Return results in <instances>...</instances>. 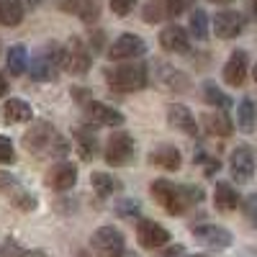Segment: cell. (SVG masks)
Listing matches in <instances>:
<instances>
[{
  "label": "cell",
  "mask_w": 257,
  "mask_h": 257,
  "mask_svg": "<svg viewBox=\"0 0 257 257\" xmlns=\"http://www.w3.org/2000/svg\"><path fill=\"white\" fill-rule=\"evenodd\" d=\"M134 6H137V0H111V11L118 18H126L128 13L134 11Z\"/></svg>",
  "instance_id": "obj_34"
},
{
  "label": "cell",
  "mask_w": 257,
  "mask_h": 257,
  "mask_svg": "<svg viewBox=\"0 0 257 257\" xmlns=\"http://www.w3.org/2000/svg\"><path fill=\"white\" fill-rule=\"evenodd\" d=\"M193 257H208V254H193Z\"/></svg>",
  "instance_id": "obj_44"
},
{
  "label": "cell",
  "mask_w": 257,
  "mask_h": 257,
  "mask_svg": "<svg viewBox=\"0 0 257 257\" xmlns=\"http://www.w3.org/2000/svg\"><path fill=\"white\" fill-rule=\"evenodd\" d=\"M34 111L26 100H18V98H11L6 103V121L8 123H24V121H31Z\"/></svg>",
  "instance_id": "obj_28"
},
{
  "label": "cell",
  "mask_w": 257,
  "mask_h": 257,
  "mask_svg": "<svg viewBox=\"0 0 257 257\" xmlns=\"http://www.w3.org/2000/svg\"><path fill=\"white\" fill-rule=\"evenodd\" d=\"M0 52H3V47H0Z\"/></svg>",
  "instance_id": "obj_47"
},
{
  "label": "cell",
  "mask_w": 257,
  "mask_h": 257,
  "mask_svg": "<svg viewBox=\"0 0 257 257\" xmlns=\"http://www.w3.org/2000/svg\"><path fill=\"white\" fill-rule=\"evenodd\" d=\"M90 183H93V190L98 193L100 198H108L113 196V193H121L123 190V183L108 173H93L90 175Z\"/></svg>",
  "instance_id": "obj_23"
},
{
  "label": "cell",
  "mask_w": 257,
  "mask_h": 257,
  "mask_svg": "<svg viewBox=\"0 0 257 257\" xmlns=\"http://www.w3.org/2000/svg\"><path fill=\"white\" fill-rule=\"evenodd\" d=\"M190 34L196 36L198 41H206L208 39V16H206V11L196 8V11L190 13Z\"/></svg>",
  "instance_id": "obj_33"
},
{
  "label": "cell",
  "mask_w": 257,
  "mask_h": 257,
  "mask_svg": "<svg viewBox=\"0 0 257 257\" xmlns=\"http://www.w3.org/2000/svg\"><path fill=\"white\" fill-rule=\"evenodd\" d=\"M213 31L219 39H234L244 31V16L237 11H219L213 18Z\"/></svg>",
  "instance_id": "obj_14"
},
{
  "label": "cell",
  "mask_w": 257,
  "mask_h": 257,
  "mask_svg": "<svg viewBox=\"0 0 257 257\" xmlns=\"http://www.w3.org/2000/svg\"><path fill=\"white\" fill-rule=\"evenodd\" d=\"M147 52V44L142 36H134V34H123L118 36L113 44L108 47V59L113 62H123V59H137Z\"/></svg>",
  "instance_id": "obj_9"
},
{
  "label": "cell",
  "mask_w": 257,
  "mask_h": 257,
  "mask_svg": "<svg viewBox=\"0 0 257 257\" xmlns=\"http://www.w3.org/2000/svg\"><path fill=\"white\" fill-rule=\"evenodd\" d=\"M201 90H203V100H206L208 105H213V108L226 111L229 105H231V98H229V95H226L213 80H206V82L201 85Z\"/></svg>",
  "instance_id": "obj_26"
},
{
  "label": "cell",
  "mask_w": 257,
  "mask_h": 257,
  "mask_svg": "<svg viewBox=\"0 0 257 257\" xmlns=\"http://www.w3.org/2000/svg\"><path fill=\"white\" fill-rule=\"evenodd\" d=\"M0 257H47V254L41 249H26L13 239H6L3 244H0Z\"/></svg>",
  "instance_id": "obj_31"
},
{
  "label": "cell",
  "mask_w": 257,
  "mask_h": 257,
  "mask_svg": "<svg viewBox=\"0 0 257 257\" xmlns=\"http://www.w3.org/2000/svg\"><path fill=\"white\" fill-rule=\"evenodd\" d=\"M170 16L165 0H147L144 3V11H142V18L147 21V24H160V21H165Z\"/></svg>",
  "instance_id": "obj_30"
},
{
  "label": "cell",
  "mask_w": 257,
  "mask_h": 257,
  "mask_svg": "<svg viewBox=\"0 0 257 257\" xmlns=\"http://www.w3.org/2000/svg\"><path fill=\"white\" fill-rule=\"evenodd\" d=\"M211 3H216V6H226V3H231V0H211Z\"/></svg>",
  "instance_id": "obj_43"
},
{
  "label": "cell",
  "mask_w": 257,
  "mask_h": 257,
  "mask_svg": "<svg viewBox=\"0 0 257 257\" xmlns=\"http://www.w3.org/2000/svg\"><path fill=\"white\" fill-rule=\"evenodd\" d=\"M90 62H93L90 47H85L82 39L72 36L67 44L62 47V67L67 70V72H72V75H85V72L90 70Z\"/></svg>",
  "instance_id": "obj_6"
},
{
  "label": "cell",
  "mask_w": 257,
  "mask_h": 257,
  "mask_svg": "<svg viewBox=\"0 0 257 257\" xmlns=\"http://www.w3.org/2000/svg\"><path fill=\"white\" fill-rule=\"evenodd\" d=\"M0 190L11 198V203L21 211H34L36 208V198L34 193H29L24 185L18 183V178H13L11 173H0Z\"/></svg>",
  "instance_id": "obj_8"
},
{
  "label": "cell",
  "mask_w": 257,
  "mask_h": 257,
  "mask_svg": "<svg viewBox=\"0 0 257 257\" xmlns=\"http://www.w3.org/2000/svg\"><path fill=\"white\" fill-rule=\"evenodd\" d=\"M149 162L173 173V170H180L183 157H180V149H178V147H173V144H162V147L152 149V155H149Z\"/></svg>",
  "instance_id": "obj_20"
},
{
  "label": "cell",
  "mask_w": 257,
  "mask_h": 257,
  "mask_svg": "<svg viewBox=\"0 0 257 257\" xmlns=\"http://www.w3.org/2000/svg\"><path fill=\"white\" fill-rule=\"evenodd\" d=\"M201 123H203V128H206V134H211V137H231V132H234V123H231V118L224 113V111H211V113H203V118H201Z\"/></svg>",
  "instance_id": "obj_21"
},
{
  "label": "cell",
  "mask_w": 257,
  "mask_h": 257,
  "mask_svg": "<svg viewBox=\"0 0 257 257\" xmlns=\"http://www.w3.org/2000/svg\"><path fill=\"white\" fill-rule=\"evenodd\" d=\"M93 247L103 254V257H123L126 252V242H123V234L116 226H100L93 234Z\"/></svg>",
  "instance_id": "obj_7"
},
{
  "label": "cell",
  "mask_w": 257,
  "mask_h": 257,
  "mask_svg": "<svg viewBox=\"0 0 257 257\" xmlns=\"http://www.w3.org/2000/svg\"><path fill=\"white\" fill-rule=\"evenodd\" d=\"M247 52L244 49H237L231 52V57L226 59L224 64V82L231 85V88H239V85H244V77H247Z\"/></svg>",
  "instance_id": "obj_15"
},
{
  "label": "cell",
  "mask_w": 257,
  "mask_h": 257,
  "mask_svg": "<svg viewBox=\"0 0 257 257\" xmlns=\"http://www.w3.org/2000/svg\"><path fill=\"white\" fill-rule=\"evenodd\" d=\"M137 157V142L132 134L126 132H116L111 134L108 144H105V162H108L111 167H126L132 165Z\"/></svg>",
  "instance_id": "obj_5"
},
{
  "label": "cell",
  "mask_w": 257,
  "mask_h": 257,
  "mask_svg": "<svg viewBox=\"0 0 257 257\" xmlns=\"http://www.w3.org/2000/svg\"><path fill=\"white\" fill-rule=\"evenodd\" d=\"M77 183V165L72 162H59L49 170V175H47V185L64 193V190H70L72 185Z\"/></svg>",
  "instance_id": "obj_16"
},
{
  "label": "cell",
  "mask_w": 257,
  "mask_h": 257,
  "mask_svg": "<svg viewBox=\"0 0 257 257\" xmlns=\"http://www.w3.org/2000/svg\"><path fill=\"white\" fill-rule=\"evenodd\" d=\"M213 203H216L219 211H234L239 206V193L234 190L229 183H216V190H213Z\"/></svg>",
  "instance_id": "obj_25"
},
{
  "label": "cell",
  "mask_w": 257,
  "mask_h": 257,
  "mask_svg": "<svg viewBox=\"0 0 257 257\" xmlns=\"http://www.w3.org/2000/svg\"><path fill=\"white\" fill-rule=\"evenodd\" d=\"M116 211L123 219H128V216H134V213H139V203L137 201H121V203H116Z\"/></svg>",
  "instance_id": "obj_38"
},
{
  "label": "cell",
  "mask_w": 257,
  "mask_h": 257,
  "mask_svg": "<svg viewBox=\"0 0 257 257\" xmlns=\"http://www.w3.org/2000/svg\"><path fill=\"white\" fill-rule=\"evenodd\" d=\"M247 8H249V13H252V18L257 21V0H249V3H247Z\"/></svg>",
  "instance_id": "obj_41"
},
{
  "label": "cell",
  "mask_w": 257,
  "mask_h": 257,
  "mask_svg": "<svg viewBox=\"0 0 257 257\" xmlns=\"http://www.w3.org/2000/svg\"><path fill=\"white\" fill-rule=\"evenodd\" d=\"M254 118H257V108L252 98H242L239 108H237V126L242 128L244 134H249L254 128Z\"/></svg>",
  "instance_id": "obj_29"
},
{
  "label": "cell",
  "mask_w": 257,
  "mask_h": 257,
  "mask_svg": "<svg viewBox=\"0 0 257 257\" xmlns=\"http://www.w3.org/2000/svg\"><path fill=\"white\" fill-rule=\"evenodd\" d=\"M193 3H196V0H165V6H167L170 16H180V13L190 11Z\"/></svg>",
  "instance_id": "obj_35"
},
{
  "label": "cell",
  "mask_w": 257,
  "mask_h": 257,
  "mask_svg": "<svg viewBox=\"0 0 257 257\" xmlns=\"http://www.w3.org/2000/svg\"><path fill=\"white\" fill-rule=\"evenodd\" d=\"M229 170H231V178L237 183H249L254 175V155L249 147H237L229 157Z\"/></svg>",
  "instance_id": "obj_11"
},
{
  "label": "cell",
  "mask_w": 257,
  "mask_h": 257,
  "mask_svg": "<svg viewBox=\"0 0 257 257\" xmlns=\"http://www.w3.org/2000/svg\"><path fill=\"white\" fill-rule=\"evenodd\" d=\"M137 237H139V244L144 249H160L170 242V231L157 224V221H149V219H142L139 226H137Z\"/></svg>",
  "instance_id": "obj_12"
},
{
  "label": "cell",
  "mask_w": 257,
  "mask_h": 257,
  "mask_svg": "<svg viewBox=\"0 0 257 257\" xmlns=\"http://www.w3.org/2000/svg\"><path fill=\"white\" fill-rule=\"evenodd\" d=\"M62 67V47L57 44H44L34 59L29 62V75L39 82H47V80H54L57 77V70Z\"/></svg>",
  "instance_id": "obj_4"
},
{
  "label": "cell",
  "mask_w": 257,
  "mask_h": 257,
  "mask_svg": "<svg viewBox=\"0 0 257 257\" xmlns=\"http://www.w3.org/2000/svg\"><path fill=\"white\" fill-rule=\"evenodd\" d=\"M85 113L93 123H100V126H121L123 123V113H118L116 108L105 105L100 100H88L85 103Z\"/></svg>",
  "instance_id": "obj_17"
},
{
  "label": "cell",
  "mask_w": 257,
  "mask_h": 257,
  "mask_svg": "<svg viewBox=\"0 0 257 257\" xmlns=\"http://www.w3.org/2000/svg\"><path fill=\"white\" fill-rule=\"evenodd\" d=\"M152 196L167 213L183 216L193 203L203 201V190L198 185H175L170 180H155L152 183Z\"/></svg>",
  "instance_id": "obj_1"
},
{
  "label": "cell",
  "mask_w": 257,
  "mask_h": 257,
  "mask_svg": "<svg viewBox=\"0 0 257 257\" xmlns=\"http://www.w3.org/2000/svg\"><path fill=\"white\" fill-rule=\"evenodd\" d=\"M165 257H183V247H180V244H175V247H170V249L165 252Z\"/></svg>",
  "instance_id": "obj_39"
},
{
  "label": "cell",
  "mask_w": 257,
  "mask_h": 257,
  "mask_svg": "<svg viewBox=\"0 0 257 257\" xmlns=\"http://www.w3.org/2000/svg\"><path fill=\"white\" fill-rule=\"evenodd\" d=\"M254 80H257V64H254Z\"/></svg>",
  "instance_id": "obj_45"
},
{
  "label": "cell",
  "mask_w": 257,
  "mask_h": 257,
  "mask_svg": "<svg viewBox=\"0 0 257 257\" xmlns=\"http://www.w3.org/2000/svg\"><path fill=\"white\" fill-rule=\"evenodd\" d=\"M160 67L165 70V72H160V80L167 85L170 90H185L188 88V77L180 70H173V67H167V64H160Z\"/></svg>",
  "instance_id": "obj_32"
},
{
  "label": "cell",
  "mask_w": 257,
  "mask_h": 257,
  "mask_svg": "<svg viewBox=\"0 0 257 257\" xmlns=\"http://www.w3.org/2000/svg\"><path fill=\"white\" fill-rule=\"evenodd\" d=\"M72 137L77 142V152H80L82 160H93L98 155V137H95L93 128L80 126V128H75V132H72Z\"/></svg>",
  "instance_id": "obj_22"
},
{
  "label": "cell",
  "mask_w": 257,
  "mask_h": 257,
  "mask_svg": "<svg viewBox=\"0 0 257 257\" xmlns=\"http://www.w3.org/2000/svg\"><path fill=\"white\" fill-rule=\"evenodd\" d=\"M167 123L183 132L185 137H196L198 134V123H196V116L190 113L188 105L183 103H170L167 105Z\"/></svg>",
  "instance_id": "obj_13"
},
{
  "label": "cell",
  "mask_w": 257,
  "mask_h": 257,
  "mask_svg": "<svg viewBox=\"0 0 257 257\" xmlns=\"http://www.w3.org/2000/svg\"><path fill=\"white\" fill-rule=\"evenodd\" d=\"M26 6L21 0H0V26H18L24 21Z\"/></svg>",
  "instance_id": "obj_24"
},
{
  "label": "cell",
  "mask_w": 257,
  "mask_h": 257,
  "mask_svg": "<svg viewBox=\"0 0 257 257\" xmlns=\"http://www.w3.org/2000/svg\"><path fill=\"white\" fill-rule=\"evenodd\" d=\"M147 67L144 64H118V67H111L105 70V82L108 88L116 90V93H137V90H144L147 88Z\"/></svg>",
  "instance_id": "obj_3"
},
{
  "label": "cell",
  "mask_w": 257,
  "mask_h": 257,
  "mask_svg": "<svg viewBox=\"0 0 257 257\" xmlns=\"http://www.w3.org/2000/svg\"><path fill=\"white\" fill-rule=\"evenodd\" d=\"M160 44L167 52H175V54H188L190 52V36L183 26H167L160 34Z\"/></svg>",
  "instance_id": "obj_18"
},
{
  "label": "cell",
  "mask_w": 257,
  "mask_h": 257,
  "mask_svg": "<svg viewBox=\"0 0 257 257\" xmlns=\"http://www.w3.org/2000/svg\"><path fill=\"white\" fill-rule=\"evenodd\" d=\"M242 206H244V216H247V221H249V224H257V193L247 196Z\"/></svg>",
  "instance_id": "obj_37"
},
{
  "label": "cell",
  "mask_w": 257,
  "mask_h": 257,
  "mask_svg": "<svg viewBox=\"0 0 257 257\" xmlns=\"http://www.w3.org/2000/svg\"><path fill=\"white\" fill-rule=\"evenodd\" d=\"M8 93V77L3 75V72H0V98H3Z\"/></svg>",
  "instance_id": "obj_40"
},
{
  "label": "cell",
  "mask_w": 257,
  "mask_h": 257,
  "mask_svg": "<svg viewBox=\"0 0 257 257\" xmlns=\"http://www.w3.org/2000/svg\"><path fill=\"white\" fill-rule=\"evenodd\" d=\"M6 64L11 75H24L29 70V52L24 44H13L6 54Z\"/></svg>",
  "instance_id": "obj_27"
},
{
  "label": "cell",
  "mask_w": 257,
  "mask_h": 257,
  "mask_svg": "<svg viewBox=\"0 0 257 257\" xmlns=\"http://www.w3.org/2000/svg\"><path fill=\"white\" fill-rule=\"evenodd\" d=\"M21 3H24V6L29 8V6H39V3H41V0H21Z\"/></svg>",
  "instance_id": "obj_42"
},
{
  "label": "cell",
  "mask_w": 257,
  "mask_h": 257,
  "mask_svg": "<svg viewBox=\"0 0 257 257\" xmlns=\"http://www.w3.org/2000/svg\"><path fill=\"white\" fill-rule=\"evenodd\" d=\"M24 147L29 152L44 157V155H64V142L57 134V128L49 121H36L29 132L24 134Z\"/></svg>",
  "instance_id": "obj_2"
},
{
  "label": "cell",
  "mask_w": 257,
  "mask_h": 257,
  "mask_svg": "<svg viewBox=\"0 0 257 257\" xmlns=\"http://www.w3.org/2000/svg\"><path fill=\"white\" fill-rule=\"evenodd\" d=\"M77 257H88V254H77Z\"/></svg>",
  "instance_id": "obj_46"
},
{
  "label": "cell",
  "mask_w": 257,
  "mask_h": 257,
  "mask_svg": "<svg viewBox=\"0 0 257 257\" xmlns=\"http://www.w3.org/2000/svg\"><path fill=\"white\" fill-rule=\"evenodd\" d=\"M13 160H16V152H13V144H11V139L0 137V165H11Z\"/></svg>",
  "instance_id": "obj_36"
},
{
  "label": "cell",
  "mask_w": 257,
  "mask_h": 257,
  "mask_svg": "<svg viewBox=\"0 0 257 257\" xmlns=\"http://www.w3.org/2000/svg\"><path fill=\"white\" fill-rule=\"evenodd\" d=\"M57 6L64 13H75L82 24H95L100 16V11L93 0H57Z\"/></svg>",
  "instance_id": "obj_19"
},
{
  "label": "cell",
  "mask_w": 257,
  "mask_h": 257,
  "mask_svg": "<svg viewBox=\"0 0 257 257\" xmlns=\"http://www.w3.org/2000/svg\"><path fill=\"white\" fill-rule=\"evenodd\" d=\"M193 237L196 242L211 247V249H226L231 247V231L224 229V226H216V224H198L193 226Z\"/></svg>",
  "instance_id": "obj_10"
}]
</instances>
